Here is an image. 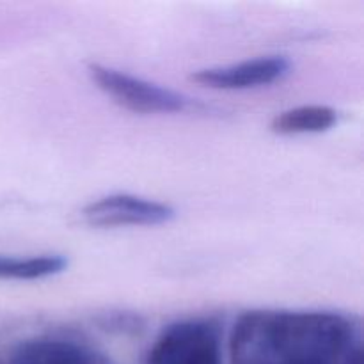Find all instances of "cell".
Instances as JSON below:
<instances>
[{"label": "cell", "instance_id": "cell-8", "mask_svg": "<svg viewBox=\"0 0 364 364\" xmlns=\"http://www.w3.org/2000/svg\"><path fill=\"white\" fill-rule=\"evenodd\" d=\"M68 258L63 255H39L27 258L0 255V279L39 281L57 276L68 269Z\"/></svg>", "mask_w": 364, "mask_h": 364}, {"label": "cell", "instance_id": "cell-6", "mask_svg": "<svg viewBox=\"0 0 364 364\" xmlns=\"http://www.w3.org/2000/svg\"><path fill=\"white\" fill-rule=\"evenodd\" d=\"M9 364H96L82 345L63 338L39 336L14 348Z\"/></svg>", "mask_w": 364, "mask_h": 364}, {"label": "cell", "instance_id": "cell-7", "mask_svg": "<svg viewBox=\"0 0 364 364\" xmlns=\"http://www.w3.org/2000/svg\"><path fill=\"white\" fill-rule=\"evenodd\" d=\"M338 123V112L329 105H299L274 116L270 130L277 135L323 134Z\"/></svg>", "mask_w": 364, "mask_h": 364}, {"label": "cell", "instance_id": "cell-3", "mask_svg": "<svg viewBox=\"0 0 364 364\" xmlns=\"http://www.w3.org/2000/svg\"><path fill=\"white\" fill-rule=\"evenodd\" d=\"M146 364H220V340L205 320L171 323L156 338Z\"/></svg>", "mask_w": 364, "mask_h": 364}, {"label": "cell", "instance_id": "cell-10", "mask_svg": "<svg viewBox=\"0 0 364 364\" xmlns=\"http://www.w3.org/2000/svg\"><path fill=\"white\" fill-rule=\"evenodd\" d=\"M0 364H4V361H2V359H0Z\"/></svg>", "mask_w": 364, "mask_h": 364}, {"label": "cell", "instance_id": "cell-5", "mask_svg": "<svg viewBox=\"0 0 364 364\" xmlns=\"http://www.w3.org/2000/svg\"><path fill=\"white\" fill-rule=\"evenodd\" d=\"M290 66V59L284 55H263L228 66L203 68L191 75V80L219 91H245L279 80Z\"/></svg>", "mask_w": 364, "mask_h": 364}, {"label": "cell", "instance_id": "cell-9", "mask_svg": "<svg viewBox=\"0 0 364 364\" xmlns=\"http://www.w3.org/2000/svg\"><path fill=\"white\" fill-rule=\"evenodd\" d=\"M100 326L102 329L110 331V333H119V334H135L139 331H142V318L139 315H132V313L117 311V313H109V315H103L100 318Z\"/></svg>", "mask_w": 364, "mask_h": 364}, {"label": "cell", "instance_id": "cell-1", "mask_svg": "<svg viewBox=\"0 0 364 364\" xmlns=\"http://www.w3.org/2000/svg\"><path fill=\"white\" fill-rule=\"evenodd\" d=\"M359 348L352 320L333 311L252 309L230 340L231 364H334Z\"/></svg>", "mask_w": 364, "mask_h": 364}, {"label": "cell", "instance_id": "cell-2", "mask_svg": "<svg viewBox=\"0 0 364 364\" xmlns=\"http://www.w3.org/2000/svg\"><path fill=\"white\" fill-rule=\"evenodd\" d=\"M87 73L100 91L135 114H176L191 105V100L181 92L105 64L89 63Z\"/></svg>", "mask_w": 364, "mask_h": 364}, {"label": "cell", "instance_id": "cell-4", "mask_svg": "<svg viewBox=\"0 0 364 364\" xmlns=\"http://www.w3.org/2000/svg\"><path fill=\"white\" fill-rule=\"evenodd\" d=\"M176 210L171 205L142 196L117 192L103 196L82 208V217L91 228L160 226L174 219Z\"/></svg>", "mask_w": 364, "mask_h": 364}]
</instances>
